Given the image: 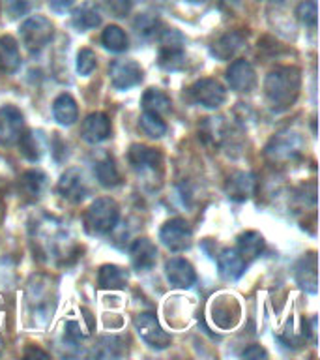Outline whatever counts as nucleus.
<instances>
[{
  "label": "nucleus",
  "instance_id": "obj_1",
  "mask_svg": "<svg viewBox=\"0 0 320 360\" xmlns=\"http://www.w3.org/2000/svg\"><path fill=\"white\" fill-rule=\"evenodd\" d=\"M300 86H302L300 70L294 66H279L266 75L264 94L274 109H288L296 101Z\"/></svg>",
  "mask_w": 320,
  "mask_h": 360
},
{
  "label": "nucleus",
  "instance_id": "obj_2",
  "mask_svg": "<svg viewBox=\"0 0 320 360\" xmlns=\"http://www.w3.org/2000/svg\"><path fill=\"white\" fill-rule=\"evenodd\" d=\"M120 219V208L111 197L95 199L84 212V229L90 235H107L116 227Z\"/></svg>",
  "mask_w": 320,
  "mask_h": 360
},
{
  "label": "nucleus",
  "instance_id": "obj_3",
  "mask_svg": "<svg viewBox=\"0 0 320 360\" xmlns=\"http://www.w3.org/2000/svg\"><path fill=\"white\" fill-rule=\"evenodd\" d=\"M185 39L184 36L168 28L159 32V66L165 70H180L184 66Z\"/></svg>",
  "mask_w": 320,
  "mask_h": 360
},
{
  "label": "nucleus",
  "instance_id": "obj_4",
  "mask_svg": "<svg viewBox=\"0 0 320 360\" xmlns=\"http://www.w3.org/2000/svg\"><path fill=\"white\" fill-rule=\"evenodd\" d=\"M53 32H55L53 22L44 15L28 17L27 21L21 25V30H19L22 45L32 53L44 49L53 38Z\"/></svg>",
  "mask_w": 320,
  "mask_h": 360
},
{
  "label": "nucleus",
  "instance_id": "obj_5",
  "mask_svg": "<svg viewBox=\"0 0 320 360\" xmlns=\"http://www.w3.org/2000/svg\"><path fill=\"white\" fill-rule=\"evenodd\" d=\"M135 330L139 332L140 340L150 345L152 349H167L173 342V338L167 330H163V326L159 325V321L154 314L145 311V314L135 315L133 319Z\"/></svg>",
  "mask_w": 320,
  "mask_h": 360
},
{
  "label": "nucleus",
  "instance_id": "obj_6",
  "mask_svg": "<svg viewBox=\"0 0 320 360\" xmlns=\"http://www.w3.org/2000/svg\"><path fill=\"white\" fill-rule=\"evenodd\" d=\"M302 137L291 131V129H286V131H281L269 141L268 146H266V156L272 162H288V160H294L302 152Z\"/></svg>",
  "mask_w": 320,
  "mask_h": 360
},
{
  "label": "nucleus",
  "instance_id": "obj_7",
  "mask_svg": "<svg viewBox=\"0 0 320 360\" xmlns=\"http://www.w3.org/2000/svg\"><path fill=\"white\" fill-rule=\"evenodd\" d=\"M191 238H193V231H191L189 224L182 218L168 219L167 224L161 227V231H159V240L171 252H184V250H187L191 246Z\"/></svg>",
  "mask_w": 320,
  "mask_h": 360
},
{
  "label": "nucleus",
  "instance_id": "obj_8",
  "mask_svg": "<svg viewBox=\"0 0 320 360\" xmlns=\"http://www.w3.org/2000/svg\"><path fill=\"white\" fill-rule=\"evenodd\" d=\"M25 131V118L15 105L0 107V145L13 146Z\"/></svg>",
  "mask_w": 320,
  "mask_h": 360
},
{
  "label": "nucleus",
  "instance_id": "obj_9",
  "mask_svg": "<svg viewBox=\"0 0 320 360\" xmlns=\"http://www.w3.org/2000/svg\"><path fill=\"white\" fill-rule=\"evenodd\" d=\"M191 96L199 105L206 107V109H218L227 100V90L218 79H199L191 86Z\"/></svg>",
  "mask_w": 320,
  "mask_h": 360
},
{
  "label": "nucleus",
  "instance_id": "obj_10",
  "mask_svg": "<svg viewBox=\"0 0 320 360\" xmlns=\"http://www.w3.org/2000/svg\"><path fill=\"white\" fill-rule=\"evenodd\" d=\"M56 190L60 193L62 199H66L69 202H81L84 197L88 195V180L84 176L81 169H67L66 173L62 174L58 180Z\"/></svg>",
  "mask_w": 320,
  "mask_h": 360
},
{
  "label": "nucleus",
  "instance_id": "obj_11",
  "mask_svg": "<svg viewBox=\"0 0 320 360\" xmlns=\"http://www.w3.org/2000/svg\"><path fill=\"white\" fill-rule=\"evenodd\" d=\"M109 77L116 90L133 89L142 81V68L135 60H114L109 68Z\"/></svg>",
  "mask_w": 320,
  "mask_h": 360
},
{
  "label": "nucleus",
  "instance_id": "obj_12",
  "mask_svg": "<svg viewBox=\"0 0 320 360\" xmlns=\"http://www.w3.org/2000/svg\"><path fill=\"white\" fill-rule=\"evenodd\" d=\"M227 83L236 92H251L257 83V75L249 62L238 58L227 70Z\"/></svg>",
  "mask_w": 320,
  "mask_h": 360
},
{
  "label": "nucleus",
  "instance_id": "obj_13",
  "mask_svg": "<svg viewBox=\"0 0 320 360\" xmlns=\"http://www.w3.org/2000/svg\"><path fill=\"white\" fill-rule=\"evenodd\" d=\"M165 276H167L168 283L176 289H189L196 281L195 269L191 266L189 261L182 257L168 259L165 263Z\"/></svg>",
  "mask_w": 320,
  "mask_h": 360
},
{
  "label": "nucleus",
  "instance_id": "obj_14",
  "mask_svg": "<svg viewBox=\"0 0 320 360\" xmlns=\"http://www.w3.org/2000/svg\"><path fill=\"white\" fill-rule=\"evenodd\" d=\"M128 160L131 167L139 173H156V169H161L163 158L156 148L145 145H133L128 152Z\"/></svg>",
  "mask_w": 320,
  "mask_h": 360
},
{
  "label": "nucleus",
  "instance_id": "obj_15",
  "mask_svg": "<svg viewBox=\"0 0 320 360\" xmlns=\"http://www.w3.org/2000/svg\"><path fill=\"white\" fill-rule=\"evenodd\" d=\"M81 135L90 145L103 143L111 135V120H109L105 112H90L88 117L84 118Z\"/></svg>",
  "mask_w": 320,
  "mask_h": 360
},
{
  "label": "nucleus",
  "instance_id": "obj_16",
  "mask_svg": "<svg viewBox=\"0 0 320 360\" xmlns=\"http://www.w3.org/2000/svg\"><path fill=\"white\" fill-rule=\"evenodd\" d=\"M257 190V180L255 174L247 173V171H236L229 176L225 191L232 201H247L249 197Z\"/></svg>",
  "mask_w": 320,
  "mask_h": 360
},
{
  "label": "nucleus",
  "instance_id": "obj_17",
  "mask_svg": "<svg viewBox=\"0 0 320 360\" xmlns=\"http://www.w3.org/2000/svg\"><path fill=\"white\" fill-rule=\"evenodd\" d=\"M129 259L135 270L139 272H148L154 269L157 261V248L156 244L148 238H137L129 248Z\"/></svg>",
  "mask_w": 320,
  "mask_h": 360
},
{
  "label": "nucleus",
  "instance_id": "obj_18",
  "mask_svg": "<svg viewBox=\"0 0 320 360\" xmlns=\"http://www.w3.org/2000/svg\"><path fill=\"white\" fill-rule=\"evenodd\" d=\"M244 47H246V36L240 30H232V32L223 34L218 41H213L212 47H210V53L218 60L227 62L230 58H234Z\"/></svg>",
  "mask_w": 320,
  "mask_h": 360
},
{
  "label": "nucleus",
  "instance_id": "obj_19",
  "mask_svg": "<svg viewBox=\"0 0 320 360\" xmlns=\"http://www.w3.org/2000/svg\"><path fill=\"white\" fill-rule=\"evenodd\" d=\"M101 19H103V15H101V8L95 0H86V2H83L79 8H75V11H73L72 15L73 27L79 28V30H83V32H86V30H94V28L100 27Z\"/></svg>",
  "mask_w": 320,
  "mask_h": 360
},
{
  "label": "nucleus",
  "instance_id": "obj_20",
  "mask_svg": "<svg viewBox=\"0 0 320 360\" xmlns=\"http://www.w3.org/2000/svg\"><path fill=\"white\" fill-rule=\"evenodd\" d=\"M246 261L240 257V253L236 252V250H223V252L219 253L218 257V269H219V276L227 281H234L238 280L241 274H244V270H246Z\"/></svg>",
  "mask_w": 320,
  "mask_h": 360
},
{
  "label": "nucleus",
  "instance_id": "obj_21",
  "mask_svg": "<svg viewBox=\"0 0 320 360\" xmlns=\"http://www.w3.org/2000/svg\"><path fill=\"white\" fill-rule=\"evenodd\" d=\"M296 281L303 291L313 292V295L316 292L319 280H316V255L314 253H309V255L302 257V261L298 263Z\"/></svg>",
  "mask_w": 320,
  "mask_h": 360
},
{
  "label": "nucleus",
  "instance_id": "obj_22",
  "mask_svg": "<svg viewBox=\"0 0 320 360\" xmlns=\"http://www.w3.org/2000/svg\"><path fill=\"white\" fill-rule=\"evenodd\" d=\"M236 252L246 263H251L264 252V238L257 231H246L244 235L238 236V248Z\"/></svg>",
  "mask_w": 320,
  "mask_h": 360
},
{
  "label": "nucleus",
  "instance_id": "obj_23",
  "mask_svg": "<svg viewBox=\"0 0 320 360\" xmlns=\"http://www.w3.org/2000/svg\"><path fill=\"white\" fill-rule=\"evenodd\" d=\"M227 122H225L223 117H210L206 118L204 122L201 124V129H199V134H201L202 141L210 146H219L227 139Z\"/></svg>",
  "mask_w": 320,
  "mask_h": 360
},
{
  "label": "nucleus",
  "instance_id": "obj_24",
  "mask_svg": "<svg viewBox=\"0 0 320 360\" xmlns=\"http://www.w3.org/2000/svg\"><path fill=\"white\" fill-rule=\"evenodd\" d=\"M98 285L101 289H111V291H120L128 285V272L116 264H103L98 274Z\"/></svg>",
  "mask_w": 320,
  "mask_h": 360
},
{
  "label": "nucleus",
  "instance_id": "obj_25",
  "mask_svg": "<svg viewBox=\"0 0 320 360\" xmlns=\"http://www.w3.org/2000/svg\"><path fill=\"white\" fill-rule=\"evenodd\" d=\"M47 186V176L38 169H30L19 176V191L28 199H38Z\"/></svg>",
  "mask_w": 320,
  "mask_h": 360
},
{
  "label": "nucleus",
  "instance_id": "obj_26",
  "mask_svg": "<svg viewBox=\"0 0 320 360\" xmlns=\"http://www.w3.org/2000/svg\"><path fill=\"white\" fill-rule=\"evenodd\" d=\"M53 115H55L56 122L62 126H72L79 118L77 103L69 94H60L53 101Z\"/></svg>",
  "mask_w": 320,
  "mask_h": 360
},
{
  "label": "nucleus",
  "instance_id": "obj_27",
  "mask_svg": "<svg viewBox=\"0 0 320 360\" xmlns=\"http://www.w3.org/2000/svg\"><path fill=\"white\" fill-rule=\"evenodd\" d=\"M21 64V55L17 41L11 36H2L0 38V72L13 73Z\"/></svg>",
  "mask_w": 320,
  "mask_h": 360
},
{
  "label": "nucleus",
  "instance_id": "obj_28",
  "mask_svg": "<svg viewBox=\"0 0 320 360\" xmlns=\"http://www.w3.org/2000/svg\"><path fill=\"white\" fill-rule=\"evenodd\" d=\"M171 98H168L165 92L157 89H148L142 96V109L145 111H150V112H156V115H167L171 112Z\"/></svg>",
  "mask_w": 320,
  "mask_h": 360
},
{
  "label": "nucleus",
  "instance_id": "obj_29",
  "mask_svg": "<svg viewBox=\"0 0 320 360\" xmlns=\"http://www.w3.org/2000/svg\"><path fill=\"white\" fill-rule=\"evenodd\" d=\"M95 176L100 180V184L103 188H114V186L120 184V173H118L116 165H114V160L109 156L101 158L95 162Z\"/></svg>",
  "mask_w": 320,
  "mask_h": 360
},
{
  "label": "nucleus",
  "instance_id": "obj_30",
  "mask_svg": "<svg viewBox=\"0 0 320 360\" xmlns=\"http://www.w3.org/2000/svg\"><path fill=\"white\" fill-rule=\"evenodd\" d=\"M101 44L105 45V49L112 51V53H124L128 49V36L116 25H109L101 34Z\"/></svg>",
  "mask_w": 320,
  "mask_h": 360
},
{
  "label": "nucleus",
  "instance_id": "obj_31",
  "mask_svg": "<svg viewBox=\"0 0 320 360\" xmlns=\"http://www.w3.org/2000/svg\"><path fill=\"white\" fill-rule=\"evenodd\" d=\"M133 28L140 38L150 39L154 38V36H159L163 25L157 15H152V13H140V15L135 17Z\"/></svg>",
  "mask_w": 320,
  "mask_h": 360
},
{
  "label": "nucleus",
  "instance_id": "obj_32",
  "mask_svg": "<svg viewBox=\"0 0 320 360\" xmlns=\"http://www.w3.org/2000/svg\"><path fill=\"white\" fill-rule=\"evenodd\" d=\"M19 148H21V154L30 162H38L41 154H44V145H41V139H39V134L36 131H22L21 139H19Z\"/></svg>",
  "mask_w": 320,
  "mask_h": 360
},
{
  "label": "nucleus",
  "instance_id": "obj_33",
  "mask_svg": "<svg viewBox=\"0 0 320 360\" xmlns=\"http://www.w3.org/2000/svg\"><path fill=\"white\" fill-rule=\"evenodd\" d=\"M139 126L148 137H152V139H159V137H163V135L167 134V124L163 122L161 117L156 115V112H142L139 118Z\"/></svg>",
  "mask_w": 320,
  "mask_h": 360
},
{
  "label": "nucleus",
  "instance_id": "obj_34",
  "mask_svg": "<svg viewBox=\"0 0 320 360\" xmlns=\"http://www.w3.org/2000/svg\"><path fill=\"white\" fill-rule=\"evenodd\" d=\"M316 15H319V10H316V0H303L302 4L296 8V17L298 21L302 22L303 27H316Z\"/></svg>",
  "mask_w": 320,
  "mask_h": 360
},
{
  "label": "nucleus",
  "instance_id": "obj_35",
  "mask_svg": "<svg viewBox=\"0 0 320 360\" xmlns=\"http://www.w3.org/2000/svg\"><path fill=\"white\" fill-rule=\"evenodd\" d=\"M98 66V56L92 49H81L77 55V72L83 77H88Z\"/></svg>",
  "mask_w": 320,
  "mask_h": 360
},
{
  "label": "nucleus",
  "instance_id": "obj_36",
  "mask_svg": "<svg viewBox=\"0 0 320 360\" xmlns=\"http://www.w3.org/2000/svg\"><path fill=\"white\" fill-rule=\"evenodd\" d=\"M98 356L103 359H112V356H120L122 354V342L116 336H107L101 338L100 349H98Z\"/></svg>",
  "mask_w": 320,
  "mask_h": 360
},
{
  "label": "nucleus",
  "instance_id": "obj_37",
  "mask_svg": "<svg viewBox=\"0 0 320 360\" xmlns=\"http://www.w3.org/2000/svg\"><path fill=\"white\" fill-rule=\"evenodd\" d=\"M32 4L34 0H2L6 15L10 17V19H19V17L27 15Z\"/></svg>",
  "mask_w": 320,
  "mask_h": 360
},
{
  "label": "nucleus",
  "instance_id": "obj_38",
  "mask_svg": "<svg viewBox=\"0 0 320 360\" xmlns=\"http://www.w3.org/2000/svg\"><path fill=\"white\" fill-rule=\"evenodd\" d=\"M131 0H107V10L114 17H126L131 11Z\"/></svg>",
  "mask_w": 320,
  "mask_h": 360
},
{
  "label": "nucleus",
  "instance_id": "obj_39",
  "mask_svg": "<svg viewBox=\"0 0 320 360\" xmlns=\"http://www.w3.org/2000/svg\"><path fill=\"white\" fill-rule=\"evenodd\" d=\"M241 356L247 360H258V359H266V356H268V353H266V351H264L260 345H249V347L244 351V354H241Z\"/></svg>",
  "mask_w": 320,
  "mask_h": 360
},
{
  "label": "nucleus",
  "instance_id": "obj_40",
  "mask_svg": "<svg viewBox=\"0 0 320 360\" xmlns=\"http://www.w3.org/2000/svg\"><path fill=\"white\" fill-rule=\"evenodd\" d=\"M73 4H75V0H49L51 10L56 11V13H64V11L69 10Z\"/></svg>",
  "mask_w": 320,
  "mask_h": 360
},
{
  "label": "nucleus",
  "instance_id": "obj_41",
  "mask_svg": "<svg viewBox=\"0 0 320 360\" xmlns=\"http://www.w3.org/2000/svg\"><path fill=\"white\" fill-rule=\"evenodd\" d=\"M25 356H41V359H49V353H45L41 349L38 347H28L25 351Z\"/></svg>",
  "mask_w": 320,
  "mask_h": 360
},
{
  "label": "nucleus",
  "instance_id": "obj_42",
  "mask_svg": "<svg viewBox=\"0 0 320 360\" xmlns=\"http://www.w3.org/2000/svg\"><path fill=\"white\" fill-rule=\"evenodd\" d=\"M187 2H191V4H204L206 0H187Z\"/></svg>",
  "mask_w": 320,
  "mask_h": 360
}]
</instances>
